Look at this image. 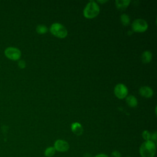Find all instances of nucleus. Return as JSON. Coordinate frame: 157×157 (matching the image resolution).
Returning a JSON list of instances; mask_svg holds the SVG:
<instances>
[{"mask_svg":"<svg viewBox=\"0 0 157 157\" xmlns=\"http://www.w3.org/2000/svg\"><path fill=\"white\" fill-rule=\"evenodd\" d=\"M148 28L147 21L143 19L139 18L135 20L132 24V29L135 32L142 33L145 31Z\"/></svg>","mask_w":157,"mask_h":157,"instance_id":"5","label":"nucleus"},{"mask_svg":"<svg viewBox=\"0 0 157 157\" xmlns=\"http://www.w3.org/2000/svg\"><path fill=\"white\" fill-rule=\"evenodd\" d=\"M94 157H109V156L105 153H99L95 155Z\"/></svg>","mask_w":157,"mask_h":157,"instance_id":"20","label":"nucleus"},{"mask_svg":"<svg viewBox=\"0 0 157 157\" xmlns=\"http://www.w3.org/2000/svg\"><path fill=\"white\" fill-rule=\"evenodd\" d=\"M142 137L143 139L145 140V141H147V140H151V134L147 130H145L142 132Z\"/></svg>","mask_w":157,"mask_h":157,"instance_id":"16","label":"nucleus"},{"mask_svg":"<svg viewBox=\"0 0 157 157\" xmlns=\"http://www.w3.org/2000/svg\"><path fill=\"white\" fill-rule=\"evenodd\" d=\"M128 90L127 87L122 83L117 85L114 88V93L115 96L120 99L126 98L128 94Z\"/></svg>","mask_w":157,"mask_h":157,"instance_id":"6","label":"nucleus"},{"mask_svg":"<svg viewBox=\"0 0 157 157\" xmlns=\"http://www.w3.org/2000/svg\"><path fill=\"white\" fill-rule=\"evenodd\" d=\"M156 151V144L152 140L145 141L139 148V153L141 157H154Z\"/></svg>","mask_w":157,"mask_h":157,"instance_id":"1","label":"nucleus"},{"mask_svg":"<svg viewBox=\"0 0 157 157\" xmlns=\"http://www.w3.org/2000/svg\"><path fill=\"white\" fill-rule=\"evenodd\" d=\"M71 130L72 132L77 135V136H80L82 134L83 132V129L81 124H80L78 122L73 123L71 124Z\"/></svg>","mask_w":157,"mask_h":157,"instance_id":"9","label":"nucleus"},{"mask_svg":"<svg viewBox=\"0 0 157 157\" xmlns=\"http://www.w3.org/2000/svg\"><path fill=\"white\" fill-rule=\"evenodd\" d=\"M50 30L53 35L59 38H64L67 34L66 28L59 23H53L50 26Z\"/></svg>","mask_w":157,"mask_h":157,"instance_id":"3","label":"nucleus"},{"mask_svg":"<svg viewBox=\"0 0 157 157\" xmlns=\"http://www.w3.org/2000/svg\"><path fill=\"white\" fill-rule=\"evenodd\" d=\"M56 150L53 147H48L44 151V155L46 157H52L55 155Z\"/></svg>","mask_w":157,"mask_h":157,"instance_id":"13","label":"nucleus"},{"mask_svg":"<svg viewBox=\"0 0 157 157\" xmlns=\"http://www.w3.org/2000/svg\"><path fill=\"white\" fill-rule=\"evenodd\" d=\"M120 20H121V23L124 25V26H127L130 23V19L128 15L123 13L121 15L120 17Z\"/></svg>","mask_w":157,"mask_h":157,"instance_id":"14","label":"nucleus"},{"mask_svg":"<svg viewBox=\"0 0 157 157\" xmlns=\"http://www.w3.org/2000/svg\"><path fill=\"white\" fill-rule=\"evenodd\" d=\"M98 2H101V3H104V2H106V1H98Z\"/></svg>","mask_w":157,"mask_h":157,"instance_id":"21","label":"nucleus"},{"mask_svg":"<svg viewBox=\"0 0 157 157\" xmlns=\"http://www.w3.org/2000/svg\"><path fill=\"white\" fill-rule=\"evenodd\" d=\"M152 58V54L149 51H145L142 54L141 56L142 61L144 63H148L151 60Z\"/></svg>","mask_w":157,"mask_h":157,"instance_id":"12","label":"nucleus"},{"mask_svg":"<svg viewBox=\"0 0 157 157\" xmlns=\"http://www.w3.org/2000/svg\"><path fill=\"white\" fill-rule=\"evenodd\" d=\"M111 156L112 157H121V154L119 151L115 150L112 152L111 153Z\"/></svg>","mask_w":157,"mask_h":157,"instance_id":"18","label":"nucleus"},{"mask_svg":"<svg viewBox=\"0 0 157 157\" xmlns=\"http://www.w3.org/2000/svg\"><path fill=\"white\" fill-rule=\"evenodd\" d=\"M126 101L127 104L131 107H135L137 105V100L135 96L132 95H129L126 97Z\"/></svg>","mask_w":157,"mask_h":157,"instance_id":"11","label":"nucleus"},{"mask_svg":"<svg viewBox=\"0 0 157 157\" xmlns=\"http://www.w3.org/2000/svg\"><path fill=\"white\" fill-rule=\"evenodd\" d=\"M53 147L57 151L66 152L69 149V144L64 140L58 139L55 142Z\"/></svg>","mask_w":157,"mask_h":157,"instance_id":"7","label":"nucleus"},{"mask_svg":"<svg viewBox=\"0 0 157 157\" xmlns=\"http://www.w3.org/2000/svg\"><path fill=\"white\" fill-rule=\"evenodd\" d=\"M139 93L142 96H143L144 98H149L153 96V91L152 90V89L150 87L144 86L141 87L139 89Z\"/></svg>","mask_w":157,"mask_h":157,"instance_id":"8","label":"nucleus"},{"mask_svg":"<svg viewBox=\"0 0 157 157\" xmlns=\"http://www.w3.org/2000/svg\"><path fill=\"white\" fill-rule=\"evenodd\" d=\"M99 13V7L95 1H90L83 10V15L87 18H93Z\"/></svg>","mask_w":157,"mask_h":157,"instance_id":"2","label":"nucleus"},{"mask_svg":"<svg viewBox=\"0 0 157 157\" xmlns=\"http://www.w3.org/2000/svg\"><path fill=\"white\" fill-rule=\"evenodd\" d=\"M151 140H152L154 142H156V132H155L153 134H151Z\"/></svg>","mask_w":157,"mask_h":157,"instance_id":"19","label":"nucleus"},{"mask_svg":"<svg viewBox=\"0 0 157 157\" xmlns=\"http://www.w3.org/2000/svg\"><path fill=\"white\" fill-rule=\"evenodd\" d=\"M47 31H48L47 27L44 25H39L36 27V31L38 34H43L46 33L47 32Z\"/></svg>","mask_w":157,"mask_h":157,"instance_id":"15","label":"nucleus"},{"mask_svg":"<svg viewBox=\"0 0 157 157\" xmlns=\"http://www.w3.org/2000/svg\"><path fill=\"white\" fill-rule=\"evenodd\" d=\"M4 54L7 58L13 61L18 60L21 55V51L18 48L14 47H7L4 50Z\"/></svg>","mask_w":157,"mask_h":157,"instance_id":"4","label":"nucleus"},{"mask_svg":"<svg viewBox=\"0 0 157 157\" xmlns=\"http://www.w3.org/2000/svg\"><path fill=\"white\" fill-rule=\"evenodd\" d=\"M18 66L21 69H24L26 67V63L24 60H20L18 62Z\"/></svg>","mask_w":157,"mask_h":157,"instance_id":"17","label":"nucleus"},{"mask_svg":"<svg viewBox=\"0 0 157 157\" xmlns=\"http://www.w3.org/2000/svg\"><path fill=\"white\" fill-rule=\"evenodd\" d=\"M126 157H131V156H126Z\"/></svg>","mask_w":157,"mask_h":157,"instance_id":"22","label":"nucleus"},{"mask_svg":"<svg viewBox=\"0 0 157 157\" xmlns=\"http://www.w3.org/2000/svg\"><path fill=\"white\" fill-rule=\"evenodd\" d=\"M130 2L129 0H117L115 1L116 7L119 10H124L129 6Z\"/></svg>","mask_w":157,"mask_h":157,"instance_id":"10","label":"nucleus"}]
</instances>
